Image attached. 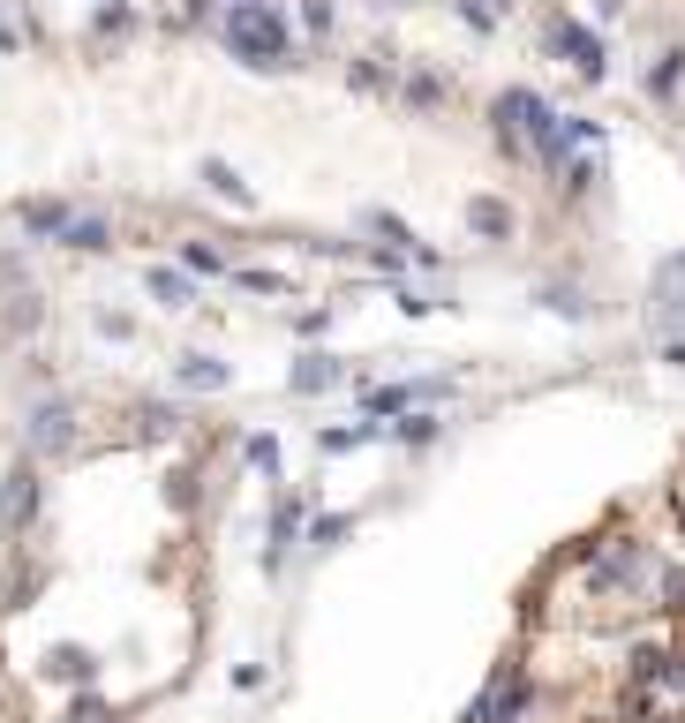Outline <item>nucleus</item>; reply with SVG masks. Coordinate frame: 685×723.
I'll list each match as a JSON object with an SVG mask.
<instances>
[{
	"instance_id": "obj_1",
	"label": "nucleus",
	"mask_w": 685,
	"mask_h": 723,
	"mask_svg": "<svg viewBox=\"0 0 685 723\" xmlns=\"http://www.w3.org/2000/svg\"><path fill=\"white\" fill-rule=\"evenodd\" d=\"M204 640V512L167 453H90L39 482L0 588V679L39 723H129Z\"/></svg>"
},
{
	"instance_id": "obj_2",
	"label": "nucleus",
	"mask_w": 685,
	"mask_h": 723,
	"mask_svg": "<svg viewBox=\"0 0 685 723\" xmlns=\"http://www.w3.org/2000/svg\"><path fill=\"white\" fill-rule=\"evenodd\" d=\"M0 723H23V709H15V693H8V679H0Z\"/></svg>"
}]
</instances>
